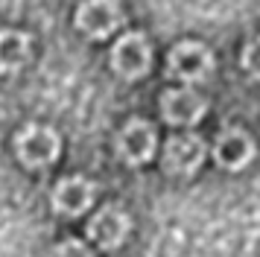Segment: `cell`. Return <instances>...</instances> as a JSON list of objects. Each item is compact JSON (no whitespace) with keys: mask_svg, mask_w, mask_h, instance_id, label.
I'll return each mask as SVG.
<instances>
[{"mask_svg":"<svg viewBox=\"0 0 260 257\" xmlns=\"http://www.w3.org/2000/svg\"><path fill=\"white\" fill-rule=\"evenodd\" d=\"M111 68L123 79H141L152 68V47L143 33H126L111 47Z\"/></svg>","mask_w":260,"mask_h":257,"instance_id":"6da1fadb","label":"cell"},{"mask_svg":"<svg viewBox=\"0 0 260 257\" xmlns=\"http://www.w3.org/2000/svg\"><path fill=\"white\" fill-rule=\"evenodd\" d=\"M126 21L117 0H85L76 9V29H82L88 38H108L117 33Z\"/></svg>","mask_w":260,"mask_h":257,"instance_id":"7a4b0ae2","label":"cell"},{"mask_svg":"<svg viewBox=\"0 0 260 257\" xmlns=\"http://www.w3.org/2000/svg\"><path fill=\"white\" fill-rule=\"evenodd\" d=\"M61 140L50 126H26L18 138H15V152L26 167H50L59 158Z\"/></svg>","mask_w":260,"mask_h":257,"instance_id":"3957f363","label":"cell"},{"mask_svg":"<svg viewBox=\"0 0 260 257\" xmlns=\"http://www.w3.org/2000/svg\"><path fill=\"white\" fill-rule=\"evenodd\" d=\"M167 70L181 82H202L213 70V53L199 41H181L170 50Z\"/></svg>","mask_w":260,"mask_h":257,"instance_id":"277c9868","label":"cell"},{"mask_svg":"<svg viewBox=\"0 0 260 257\" xmlns=\"http://www.w3.org/2000/svg\"><path fill=\"white\" fill-rule=\"evenodd\" d=\"M205 140L199 135H176L164 146V170L173 175L196 173L205 161Z\"/></svg>","mask_w":260,"mask_h":257,"instance_id":"5b68a950","label":"cell"},{"mask_svg":"<svg viewBox=\"0 0 260 257\" xmlns=\"http://www.w3.org/2000/svg\"><path fill=\"white\" fill-rule=\"evenodd\" d=\"M117 152L120 158L126 164H132V167L146 164L155 152V128L146 120H141V117L129 120L117 135Z\"/></svg>","mask_w":260,"mask_h":257,"instance_id":"8992f818","label":"cell"},{"mask_svg":"<svg viewBox=\"0 0 260 257\" xmlns=\"http://www.w3.org/2000/svg\"><path fill=\"white\" fill-rule=\"evenodd\" d=\"M161 114L173 126H193L205 114V100L190 88H170L161 93Z\"/></svg>","mask_w":260,"mask_h":257,"instance_id":"52a82bcc","label":"cell"},{"mask_svg":"<svg viewBox=\"0 0 260 257\" xmlns=\"http://www.w3.org/2000/svg\"><path fill=\"white\" fill-rule=\"evenodd\" d=\"M213 158L225 170H243L254 158V140L243 128H228L213 143Z\"/></svg>","mask_w":260,"mask_h":257,"instance_id":"ba28073f","label":"cell"},{"mask_svg":"<svg viewBox=\"0 0 260 257\" xmlns=\"http://www.w3.org/2000/svg\"><path fill=\"white\" fill-rule=\"evenodd\" d=\"M94 184L82 178V175H71V178H64L59 181V187L53 190V208L64 213V216H79L85 210L91 208V202H94Z\"/></svg>","mask_w":260,"mask_h":257,"instance_id":"9c48e42d","label":"cell"},{"mask_svg":"<svg viewBox=\"0 0 260 257\" xmlns=\"http://www.w3.org/2000/svg\"><path fill=\"white\" fill-rule=\"evenodd\" d=\"M88 234L96 245L103 248H117L126 234H129V216L123 213L120 208H103L100 213H94V219L88 222Z\"/></svg>","mask_w":260,"mask_h":257,"instance_id":"30bf717a","label":"cell"},{"mask_svg":"<svg viewBox=\"0 0 260 257\" xmlns=\"http://www.w3.org/2000/svg\"><path fill=\"white\" fill-rule=\"evenodd\" d=\"M32 56V41L26 33L18 29H0V73L21 70Z\"/></svg>","mask_w":260,"mask_h":257,"instance_id":"8fae6325","label":"cell"},{"mask_svg":"<svg viewBox=\"0 0 260 257\" xmlns=\"http://www.w3.org/2000/svg\"><path fill=\"white\" fill-rule=\"evenodd\" d=\"M243 68L248 70V76H254V79H260V33L254 35V38H248V44L243 47Z\"/></svg>","mask_w":260,"mask_h":257,"instance_id":"7c38bea8","label":"cell"},{"mask_svg":"<svg viewBox=\"0 0 260 257\" xmlns=\"http://www.w3.org/2000/svg\"><path fill=\"white\" fill-rule=\"evenodd\" d=\"M50 257H94V254H91V248L85 243H79V240H64V243H59L53 248Z\"/></svg>","mask_w":260,"mask_h":257,"instance_id":"4fadbf2b","label":"cell"}]
</instances>
